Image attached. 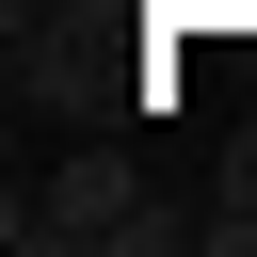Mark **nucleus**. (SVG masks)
<instances>
[{
	"label": "nucleus",
	"instance_id": "1",
	"mask_svg": "<svg viewBox=\"0 0 257 257\" xmlns=\"http://www.w3.org/2000/svg\"><path fill=\"white\" fill-rule=\"evenodd\" d=\"M0 241H32V257H161V241H193V209L145 193V161L112 128H80L48 161V193H0Z\"/></svg>",
	"mask_w": 257,
	"mask_h": 257
},
{
	"label": "nucleus",
	"instance_id": "2",
	"mask_svg": "<svg viewBox=\"0 0 257 257\" xmlns=\"http://www.w3.org/2000/svg\"><path fill=\"white\" fill-rule=\"evenodd\" d=\"M209 193H241V209H257V112L225 128V161H209Z\"/></svg>",
	"mask_w": 257,
	"mask_h": 257
}]
</instances>
